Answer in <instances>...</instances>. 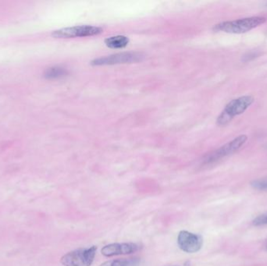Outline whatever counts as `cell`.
<instances>
[{
	"label": "cell",
	"mask_w": 267,
	"mask_h": 266,
	"mask_svg": "<svg viewBox=\"0 0 267 266\" xmlns=\"http://www.w3.org/2000/svg\"><path fill=\"white\" fill-rule=\"evenodd\" d=\"M265 21L266 19L263 17H247L240 20L220 23L214 27V30L217 31L231 33V34H242V33L248 32L255 27L262 25Z\"/></svg>",
	"instance_id": "cell-1"
},
{
	"label": "cell",
	"mask_w": 267,
	"mask_h": 266,
	"mask_svg": "<svg viewBox=\"0 0 267 266\" xmlns=\"http://www.w3.org/2000/svg\"><path fill=\"white\" fill-rule=\"evenodd\" d=\"M97 247L79 248L64 254L61 263L64 266H91L96 257Z\"/></svg>",
	"instance_id": "cell-2"
},
{
	"label": "cell",
	"mask_w": 267,
	"mask_h": 266,
	"mask_svg": "<svg viewBox=\"0 0 267 266\" xmlns=\"http://www.w3.org/2000/svg\"><path fill=\"white\" fill-rule=\"evenodd\" d=\"M248 138L246 135H240L238 138H234L231 142L222 146L221 148L217 149L213 153L210 154L205 157L203 159V165H210V164L214 163L217 161L221 159L224 157L227 156V155H231L233 152H237L239 148L243 146L244 144L246 143Z\"/></svg>",
	"instance_id": "cell-3"
},
{
	"label": "cell",
	"mask_w": 267,
	"mask_h": 266,
	"mask_svg": "<svg viewBox=\"0 0 267 266\" xmlns=\"http://www.w3.org/2000/svg\"><path fill=\"white\" fill-rule=\"evenodd\" d=\"M102 32H103V29L101 27L82 25L60 29L53 31L52 36L55 39H72V38L97 36Z\"/></svg>",
	"instance_id": "cell-4"
},
{
	"label": "cell",
	"mask_w": 267,
	"mask_h": 266,
	"mask_svg": "<svg viewBox=\"0 0 267 266\" xmlns=\"http://www.w3.org/2000/svg\"><path fill=\"white\" fill-rule=\"evenodd\" d=\"M177 244L184 252L192 254L198 252L202 248L203 238L199 234L182 230L178 234Z\"/></svg>",
	"instance_id": "cell-5"
},
{
	"label": "cell",
	"mask_w": 267,
	"mask_h": 266,
	"mask_svg": "<svg viewBox=\"0 0 267 266\" xmlns=\"http://www.w3.org/2000/svg\"><path fill=\"white\" fill-rule=\"evenodd\" d=\"M142 58V55L139 52H121L117 54L94 59L92 62V65L103 66V65L120 64V63H131V62L141 61Z\"/></svg>",
	"instance_id": "cell-6"
},
{
	"label": "cell",
	"mask_w": 267,
	"mask_h": 266,
	"mask_svg": "<svg viewBox=\"0 0 267 266\" xmlns=\"http://www.w3.org/2000/svg\"><path fill=\"white\" fill-rule=\"evenodd\" d=\"M141 249L139 244L135 243H114L108 244L102 248L101 252L105 257H113L117 255H126L134 254Z\"/></svg>",
	"instance_id": "cell-7"
},
{
	"label": "cell",
	"mask_w": 267,
	"mask_h": 266,
	"mask_svg": "<svg viewBox=\"0 0 267 266\" xmlns=\"http://www.w3.org/2000/svg\"><path fill=\"white\" fill-rule=\"evenodd\" d=\"M253 103L254 98L250 95L239 97L230 101L226 106L223 112L230 116L231 118H233L234 116L243 113Z\"/></svg>",
	"instance_id": "cell-8"
},
{
	"label": "cell",
	"mask_w": 267,
	"mask_h": 266,
	"mask_svg": "<svg viewBox=\"0 0 267 266\" xmlns=\"http://www.w3.org/2000/svg\"><path fill=\"white\" fill-rule=\"evenodd\" d=\"M141 258L138 257L134 258L113 259L105 261L100 266H139L141 264Z\"/></svg>",
	"instance_id": "cell-9"
},
{
	"label": "cell",
	"mask_w": 267,
	"mask_h": 266,
	"mask_svg": "<svg viewBox=\"0 0 267 266\" xmlns=\"http://www.w3.org/2000/svg\"><path fill=\"white\" fill-rule=\"evenodd\" d=\"M129 43V39L126 36H117L108 38L105 40V44L111 49H123Z\"/></svg>",
	"instance_id": "cell-10"
},
{
	"label": "cell",
	"mask_w": 267,
	"mask_h": 266,
	"mask_svg": "<svg viewBox=\"0 0 267 266\" xmlns=\"http://www.w3.org/2000/svg\"><path fill=\"white\" fill-rule=\"evenodd\" d=\"M68 74V71L65 68L57 66H51L45 71L44 77L46 79H58V78H64Z\"/></svg>",
	"instance_id": "cell-11"
},
{
	"label": "cell",
	"mask_w": 267,
	"mask_h": 266,
	"mask_svg": "<svg viewBox=\"0 0 267 266\" xmlns=\"http://www.w3.org/2000/svg\"><path fill=\"white\" fill-rule=\"evenodd\" d=\"M252 187L255 190H267V179H259L252 181Z\"/></svg>",
	"instance_id": "cell-12"
},
{
	"label": "cell",
	"mask_w": 267,
	"mask_h": 266,
	"mask_svg": "<svg viewBox=\"0 0 267 266\" xmlns=\"http://www.w3.org/2000/svg\"><path fill=\"white\" fill-rule=\"evenodd\" d=\"M252 223L255 226H267V212H265L263 214L259 215V216L255 218Z\"/></svg>",
	"instance_id": "cell-13"
},
{
	"label": "cell",
	"mask_w": 267,
	"mask_h": 266,
	"mask_svg": "<svg viewBox=\"0 0 267 266\" xmlns=\"http://www.w3.org/2000/svg\"><path fill=\"white\" fill-rule=\"evenodd\" d=\"M265 248H266V250H267V243H266V245H265Z\"/></svg>",
	"instance_id": "cell-14"
}]
</instances>
